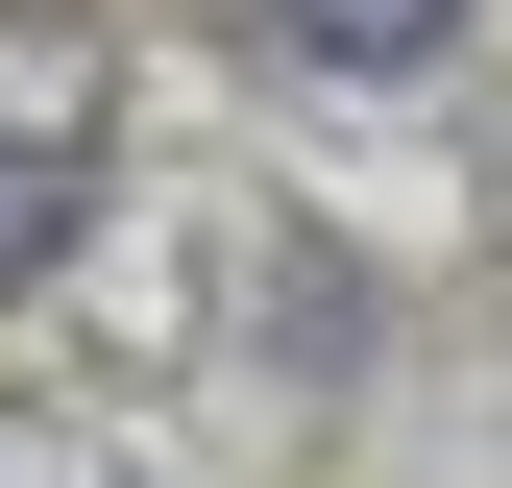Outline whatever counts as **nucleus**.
Segmentation results:
<instances>
[{
    "instance_id": "nucleus-1",
    "label": "nucleus",
    "mask_w": 512,
    "mask_h": 488,
    "mask_svg": "<svg viewBox=\"0 0 512 488\" xmlns=\"http://www.w3.org/2000/svg\"><path fill=\"white\" fill-rule=\"evenodd\" d=\"M98 147H122L98 49L0 0V293H49V269H74V220H98Z\"/></svg>"
},
{
    "instance_id": "nucleus-2",
    "label": "nucleus",
    "mask_w": 512,
    "mask_h": 488,
    "mask_svg": "<svg viewBox=\"0 0 512 488\" xmlns=\"http://www.w3.org/2000/svg\"><path fill=\"white\" fill-rule=\"evenodd\" d=\"M439 25H464V0H269V49H293V74H415Z\"/></svg>"
}]
</instances>
